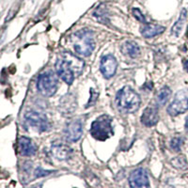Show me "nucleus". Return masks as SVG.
<instances>
[{
  "mask_svg": "<svg viewBox=\"0 0 188 188\" xmlns=\"http://www.w3.org/2000/svg\"><path fill=\"white\" fill-rule=\"evenodd\" d=\"M58 79L53 72H46L41 73L37 81V88L39 92L45 97L53 96L58 90Z\"/></svg>",
  "mask_w": 188,
  "mask_h": 188,
  "instance_id": "39448f33",
  "label": "nucleus"
},
{
  "mask_svg": "<svg viewBox=\"0 0 188 188\" xmlns=\"http://www.w3.org/2000/svg\"><path fill=\"white\" fill-rule=\"evenodd\" d=\"M186 19H187V11L185 9H183L181 11V14L179 19L177 20V22L174 24V25L171 28V34L175 37H179L181 33H182L184 27L186 23Z\"/></svg>",
  "mask_w": 188,
  "mask_h": 188,
  "instance_id": "dca6fc26",
  "label": "nucleus"
},
{
  "mask_svg": "<svg viewBox=\"0 0 188 188\" xmlns=\"http://www.w3.org/2000/svg\"><path fill=\"white\" fill-rule=\"evenodd\" d=\"M132 12H133V15L134 17L139 21V22H141L143 24H147V21H146V18L145 16L143 15V13L140 11V10L137 9V8H134L133 10H132Z\"/></svg>",
  "mask_w": 188,
  "mask_h": 188,
  "instance_id": "6ab92c4d",
  "label": "nucleus"
},
{
  "mask_svg": "<svg viewBox=\"0 0 188 188\" xmlns=\"http://www.w3.org/2000/svg\"><path fill=\"white\" fill-rule=\"evenodd\" d=\"M51 154L58 160H68L73 155V150L61 141H55L51 146Z\"/></svg>",
  "mask_w": 188,
  "mask_h": 188,
  "instance_id": "9d476101",
  "label": "nucleus"
},
{
  "mask_svg": "<svg viewBox=\"0 0 188 188\" xmlns=\"http://www.w3.org/2000/svg\"><path fill=\"white\" fill-rule=\"evenodd\" d=\"M171 95V89L168 86H164L157 93L156 101L159 106H165L169 100V97Z\"/></svg>",
  "mask_w": 188,
  "mask_h": 188,
  "instance_id": "f3484780",
  "label": "nucleus"
},
{
  "mask_svg": "<svg viewBox=\"0 0 188 188\" xmlns=\"http://www.w3.org/2000/svg\"><path fill=\"white\" fill-rule=\"evenodd\" d=\"M74 51L83 55L88 57L95 49V40L92 31L88 29H81L73 33L70 37Z\"/></svg>",
  "mask_w": 188,
  "mask_h": 188,
  "instance_id": "7ed1b4c3",
  "label": "nucleus"
},
{
  "mask_svg": "<svg viewBox=\"0 0 188 188\" xmlns=\"http://www.w3.org/2000/svg\"><path fill=\"white\" fill-rule=\"evenodd\" d=\"M129 184L131 187H149V177L145 169H137L129 176Z\"/></svg>",
  "mask_w": 188,
  "mask_h": 188,
  "instance_id": "9b49d317",
  "label": "nucleus"
},
{
  "mask_svg": "<svg viewBox=\"0 0 188 188\" xmlns=\"http://www.w3.org/2000/svg\"><path fill=\"white\" fill-rule=\"evenodd\" d=\"M90 92H91V99H90L87 104V107H89L91 106L92 104H94L97 101V98H98V95H99V92H96L93 88L90 89Z\"/></svg>",
  "mask_w": 188,
  "mask_h": 188,
  "instance_id": "aec40b11",
  "label": "nucleus"
},
{
  "mask_svg": "<svg viewBox=\"0 0 188 188\" xmlns=\"http://www.w3.org/2000/svg\"><path fill=\"white\" fill-rule=\"evenodd\" d=\"M188 110V88L179 90L174 96V99L170 106L168 107V113L175 117L184 114Z\"/></svg>",
  "mask_w": 188,
  "mask_h": 188,
  "instance_id": "423d86ee",
  "label": "nucleus"
},
{
  "mask_svg": "<svg viewBox=\"0 0 188 188\" xmlns=\"http://www.w3.org/2000/svg\"><path fill=\"white\" fill-rule=\"evenodd\" d=\"M184 69L186 70V72H188V59H187V60H184Z\"/></svg>",
  "mask_w": 188,
  "mask_h": 188,
  "instance_id": "4be33fe9",
  "label": "nucleus"
},
{
  "mask_svg": "<svg viewBox=\"0 0 188 188\" xmlns=\"http://www.w3.org/2000/svg\"><path fill=\"white\" fill-rule=\"evenodd\" d=\"M183 138L182 137H174L171 142H170V148L175 151H179L182 148V145H183Z\"/></svg>",
  "mask_w": 188,
  "mask_h": 188,
  "instance_id": "a211bd4d",
  "label": "nucleus"
},
{
  "mask_svg": "<svg viewBox=\"0 0 188 188\" xmlns=\"http://www.w3.org/2000/svg\"><path fill=\"white\" fill-rule=\"evenodd\" d=\"M117 107L121 112L132 114L140 107L141 99L137 92L130 87H123L120 89L116 96Z\"/></svg>",
  "mask_w": 188,
  "mask_h": 188,
  "instance_id": "f03ea898",
  "label": "nucleus"
},
{
  "mask_svg": "<svg viewBox=\"0 0 188 188\" xmlns=\"http://www.w3.org/2000/svg\"><path fill=\"white\" fill-rule=\"evenodd\" d=\"M112 118L108 115H102L92 122L90 127L91 136L100 141H104L114 135Z\"/></svg>",
  "mask_w": 188,
  "mask_h": 188,
  "instance_id": "20e7f679",
  "label": "nucleus"
},
{
  "mask_svg": "<svg viewBox=\"0 0 188 188\" xmlns=\"http://www.w3.org/2000/svg\"><path fill=\"white\" fill-rule=\"evenodd\" d=\"M121 50L124 55H129L130 58H137L140 55V48L134 41H126L121 45Z\"/></svg>",
  "mask_w": 188,
  "mask_h": 188,
  "instance_id": "2eb2a0df",
  "label": "nucleus"
},
{
  "mask_svg": "<svg viewBox=\"0 0 188 188\" xmlns=\"http://www.w3.org/2000/svg\"><path fill=\"white\" fill-rule=\"evenodd\" d=\"M85 62L70 52H62L55 61V71L67 85H72L74 79L84 71Z\"/></svg>",
  "mask_w": 188,
  "mask_h": 188,
  "instance_id": "f257e3e1",
  "label": "nucleus"
},
{
  "mask_svg": "<svg viewBox=\"0 0 188 188\" xmlns=\"http://www.w3.org/2000/svg\"><path fill=\"white\" fill-rule=\"evenodd\" d=\"M166 28L164 26L155 24H145V25L141 28V34L145 38H152L157 35L162 34Z\"/></svg>",
  "mask_w": 188,
  "mask_h": 188,
  "instance_id": "4468645a",
  "label": "nucleus"
},
{
  "mask_svg": "<svg viewBox=\"0 0 188 188\" xmlns=\"http://www.w3.org/2000/svg\"><path fill=\"white\" fill-rule=\"evenodd\" d=\"M25 119L31 127L39 132L47 131L49 128V122H48L47 117L43 113L36 112V111H29V112L25 113Z\"/></svg>",
  "mask_w": 188,
  "mask_h": 188,
  "instance_id": "0eeeda50",
  "label": "nucleus"
},
{
  "mask_svg": "<svg viewBox=\"0 0 188 188\" xmlns=\"http://www.w3.org/2000/svg\"><path fill=\"white\" fill-rule=\"evenodd\" d=\"M19 151L23 156H33L37 151V146L30 138L22 136L19 138Z\"/></svg>",
  "mask_w": 188,
  "mask_h": 188,
  "instance_id": "ddd939ff",
  "label": "nucleus"
},
{
  "mask_svg": "<svg viewBox=\"0 0 188 188\" xmlns=\"http://www.w3.org/2000/svg\"><path fill=\"white\" fill-rule=\"evenodd\" d=\"M83 135V122L81 120L76 119L69 121L64 129V136L70 142H76Z\"/></svg>",
  "mask_w": 188,
  "mask_h": 188,
  "instance_id": "6e6552de",
  "label": "nucleus"
},
{
  "mask_svg": "<svg viewBox=\"0 0 188 188\" xmlns=\"http://www.w3.org/2000/svg\"><path fill=\"white\" fill-rule=\"evenodd\" d=\"M47 174H50V171H45V170H43L41 169H37L35 170V176L36 177H43V176H45Z\"/></svg>",
  "mask_w": 188,
  "mask_h": 188,
  "instance_id": "412c9836",
  "label": "nucleus"
},
{
  "mask_svg": "<svg viewBox=\"0 0 188 188\" xmlns=\"http://www.w3.org/2000/svg\"><path fill=\"white\" fill-rule=\"evenodd\" d=\"M159 112L158 107L154 106H150L146 107L141 115V122L147 127H151L158 122Z\"/></svg>",
  "mask_w": 188,
  "mask_h": 188,
  "instance_id": "f8f14e48",
  "label": "nucleus"
},
{
  "mask_svg": "<svg viewBox=\"0 0 188 188\" xmlns=\"http://www.w3.org/2000/svg\"><path fill=\"white\" fill-rule=\"evenodd\" d=\"M117 68H118V61L113 55H106L102 58L100 70L106 78L109 79L111 77H113L117 72Z\"/></svg>",
  "mask_w": 188,
  "mask_h": 188,
  "instance_id": "1a4fd4ad",
  "label": "nucleus"
}]
</instances>
